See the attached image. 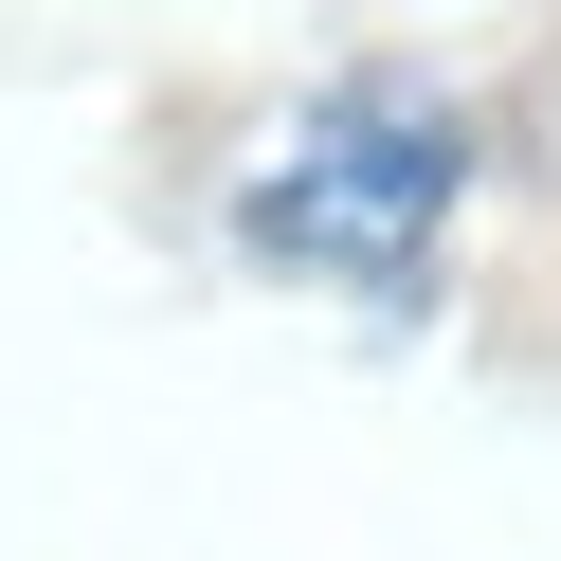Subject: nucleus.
<instances>
[{"label":"nucleus","mask_w":561,"mask_h":561,"mask_svg":"<svg viewBox=\"0 0 561 561\" xmlns=\"http://www.w3.org/2000/svg\"><path fill=\"white\" fill-rule=\"evenodd\" d=\"M453 182H471V146H453L435 91H399V73L308 91V110L272 127V163L236 182V254H272V272H344V290H416Z\"/></svg>","instance_id":"f257e3e1"}]
</instances>
